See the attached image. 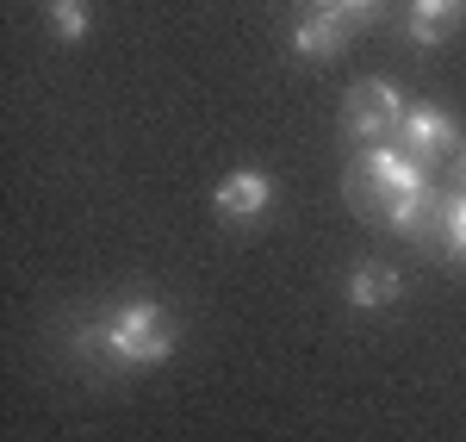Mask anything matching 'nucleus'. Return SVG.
<instances>
[{"mask_svg":"<svg viewBox=\"0 0 466 442\" xmlns=\"http://www.w3.org/2000/svg\"><path fill=\"white\" fill-rule=\"evenodd\" d=\"M81 343L100 349L118 368H156L175 349V312L156 305V299H125V305H112L106 318H100V331L81 336Z\"/></svg>","mask_w":466,"mask_h":442,"instance_id":"obj_1","label":"nucleus"},{"mask_svg":"<svg viewBox=\"0 0 466 442\" xmlns=\"http://www.w3.org/2000/svg\"><path fill=\"white\" fill-rule=\"evenodd\" d=\"M342 125H349V138H360V144H392L398 125H404V100H398L386 81H355L342 94Z\"/></svg>","mask_w":466,"mask_h":442,"instance_id":"obj_2","label":"nucleus"},{"mask_svg":"<svg viewBox=\"0 0 466 442\" xmlns=\"http://www.w3.org/2000/svg\"><path fill=\"white\" fill-rule=\"evenodd\" d=\"M268 206H274V181H268L261 169H230L212 193V212L224 224H261Z\"/></svg>","mask_w":466,"mask_h":442,"instance_id":"obj_3","label":"nucleus"},{"mask_svg":"<svg viewBox=\"0 0 466 442\" xmlns=\"http://www.w3.org/2000/svg\"><path fill=\"white\" fill-rule=\"evenodd\" d=\"M398 138H404V149H410L417 162H435V156H448V149L461 144V125H454L441 107H404Z\"/></svg>","mask_w":466,"mask_h":442,"instance_id":"obj_4","label":"nucleus"},{"mask_svg":"<svg viewBox=\"0 0 466 442\" xmlns=\"http://www.w3.org/2000/svg\"><path fill=\"white\" fill-rule=\"evenodd\" d=\"M349 32H355V19H349V13H336V6H311V13L292 26V50L323 63V57H336V50L349 44Z\"/></svg>","mask_w":466,"mask_h":442,"instance_id":"obj_5","label":"nucleus"},{"mask_svg":"<svg viewBox=\"0 0 466 442\" xmlns=\"http://www.w3.org/2000/svg\"><path fill=\"white\" fill-rule=\"evenodd\" d=\"M461 19H466V0H410L404 37L423 44V50H435V44H448V37L461 32Z\"/></svg>","mask_w":466,"mask_h":442,"instance_id":"obj_6","label":"nucleus"},{"mask_svg":"<svg viewBox=\"0 0 466 442\" xmlns=\"http://www.w3.org/2000/svg\"><path fill=\"white\" fill-rule=\"evenodd\" d=\"M404 293V274H398L392 262H360L355 274L342 281V299L355 305V312H380V305H392Z\"/></svg>","mask_w":466,"mask_h":442,"instance_id":"obj_7","label":"nucleus"},{"mask_svg":"<svg viewBox=\"0 0 466 442\" xmlns=\"http://www.w3.org/2000/svg\"><path fill=\"white\" fill-rule=\"evenodd\" d=\"M44 26L63 44H81L87 37V0H44Z\"/></svg>","mask_w":466,"mask_h":442,"instance_id":"obj_8","label":"nucleus"},{"mask_svg":"<svg viewBox=\"0 0 466 442\" xmlns=\"http://www.w3.org/2000/svg\"><path fill=\"white\" fill-rule=\"evenodd\" d=\"M441 250L454 262H466V193H454L448 212H441Z\"/></svg>","mask_w":466,"mask_h":442,"instance_id":"obj_9","label":"nucleus"},{"mask_svg":"<svg viewBox=\"0 0 466 442\" xmlns=\"http://www.w3.org/2000/svg\"><path fill=\"white\" fill-rule=\"evenodd\" d=\"M336 13H349L355 26H367V19H380V0H336Z\"/></svg>","mask_w":466,"mask_h":442,"instance_id":"obj_10","label":"nucleus"},{"mask_svg":"<svg viewBox=\"0 0 466 442\" xmlns=\"http://www.w3.org/2000/svg\"><path fill=\"white\" fill-rule=\"evenodd\" d=\"M311 6H336V0H311Z\"/></svg>","mask_w":466,"mask_h":442,"instance_id":"obj_11","label":"nucleus"},{"mask_svg":"<svg viewBox=\"0 0 466 442\" xmlns=\"http://www.w3.org/2000/svg\"><path fill=\"white\" fill-rule=\"evenodd\" d=\"M461 175H466V156H461Z\"/></svg>","mask_w":466,"mask_h":442,"instance_id":"obj_12","label":"nucleus"}]
</instances>
